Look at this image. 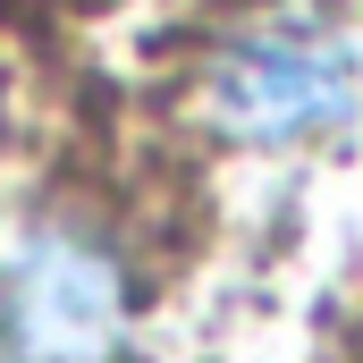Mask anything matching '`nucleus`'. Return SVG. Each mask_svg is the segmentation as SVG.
Here are the masks:
<instances>
[{
  "mask_svg": "<svg viewBox=\"0 0 363 363\" xmlns=\"http://www.w3.org/2000/svg\"><path fill=\"white\" fill-rule=\"evenodd\" d=\"M363 101L355 43L321 17H254L203 68V110L245 152H304L330 144Z\"/></svg>",
  "mask_w": 363,
  "mask_h": 363,
  "instance_id": "2",
  "label": "nucleus"
},
{
  "mask_svg": "<svg viewBox=\"0 0 363 363\" xmlns=\"http://www.w3.org/2000/svg\"><path fill=\"white\" fill-rule=\"evenodd\" d=\"M135 271L110 228L77 211L34 220L0 262V363H127Z\"/></svg>",
  "mask_w": 363,
  "mask_h": 363,
  "instance_id": "1",
  "label": "nucleus"
}]
</instances>
